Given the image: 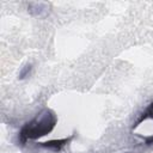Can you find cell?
Masks as SVG:
<instances>
[{"label": "cell", "mask_w": 153, "mask_h": 153, "mask_svg": "<svg viewBox=\"0 0 153 153\" xmlns=\"http://www.w3.org/2000/svg\"><path fill=\"white\" fill-rule=\"evenodd\" d=\"M56 124V117L50 110H43L33 120L26 123L20 130V141L35 140L53 130Z\"/></svg>", "instance_id": "6da1fadb"}, {"label": "cell", "mask_w": 153, "mask_h": 153, "mask_svg": "<svg viewBox=\"0 0 153 153\" xmlns=\"http://www.w3.org/2000/svg\"><path fill=\"white\" fill-rule=\"evenodd\" d=\"M67 142V140H59V141H50V142H44V145L43 146H45V147H49V148H53V149H55V151H57V149H60L65 143Z\"/></svg>", "instance_id": "7a4b0ae2"}, {"label": "cell", "mask_w": 153, "mask_h": 153, "mask_svg": "<svg viewBox=\"0 0 153 153\" xmlns=\"http://www.w3.org/2000/svg\"><path fill=\"white\" fill-rule=\"evenodd\" d=\"M30 69H31V67L30 66H26V68L20 73V78H24L26 74H29V72H30Z\"/></svg>", "instance_id": "3957f363"}]
</instances>
